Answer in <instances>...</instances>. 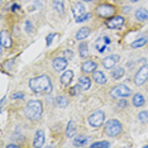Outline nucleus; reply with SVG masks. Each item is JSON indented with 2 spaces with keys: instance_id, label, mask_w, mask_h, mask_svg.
<instances>
[{
  "instance_id": "nucleus-1",
  "label": "nucleus",
  "mask_w": 148,
  "mask_h": 148,
  "mask_svg": "<svg viewBox=\"0 0 148 148\" xmlns=\"http://www.w3.org/2000/svg\"><path fill=\"white\" fill-rule=\"evenodd\" d=\"M29 87L36 94H49L52 91V82L48 76L41 75L29 80Z\"/></svg>"
},
{
  "instance_id": "nucleus-2",
  "label": "nucleus",
  "mask_w": 148,
  "mask_h": 148,
  "mask_svg": "<svg viewBox=\"0 0 148 148\" xmlns=\"http://www.w3.org/2000/svg\"><path fill=\"white\" fill-rule=\"evenodd\" d=\"M25 116L32 120H39L43 113V104L39 100H29L24 109Z\"/></svg>"
},
{
  "instance_id": "nucleus-3",
  "label": "nucleus",
  "mask_w": 148,
  "mask_h": 148,
  "mask_svg": "<svg viewBox=\"0 0 148 148\" xmlns=\"http://www.w3.org/2000/svg\"><path fill=\"white\" fill-rule=\"evenodd\" d=\"M123 129V125L119 120L116 119H110L105 123V127H104V130H105V134L109 137H116L119 136L120 132Z\"/></svg>"
},
{
  "instance_id": "nucleus-4",
  "label": "nucleus",
  "mask_w": 148,
  "mask_h": 148,
  "mask_svg": "<svg viewBox=\"0 0 148 148\" xmlns=\"http://www.w3.org/2000/svg\"><path fill=\"white\" fill-rule=\"evenodd\" d=\"M115 6L110 5V4H100L96 6L95 9V13L97 16H100V18H104V19H109L112 18V16L115 15Z\"/></svg>"
},
{
  "instance_id": "nucleus-5",
  "label": "nucleus",
  "mask_w": 148,
  "mask_h": 148,
  "mask_svg": "<svg viewBox=\"0 0 148 148\" xmlns=\"http://www.w3.org/2000/svg\"><path fill=\"white\" fill-rule=\"evenodd\" d=\"M132 94V90L127 85H116L110 90V96L113 99H123V97H128Z\"/></svg>"
},
{
  "instance_id": "nucleus-6",
  "label": "nucleus",
  "mask_w": 148,
  "mask_h": 148,
  "mask_svg": "<svg viewBox=\"0 0 148 148\" xmlns=\"http://www.w3.org/2000/svg\"><path fill=\"white\" fill-rule=\"evenodd\" d=\"M148 81V65L144 63L143 66H140V69L137 71L136 76H134V84L137 86L144 85Z\"/></svg>"
},
{
  "instance_id": "nucleus-7",
  "label": "nucleus",
  "mask_w": 148,
  "mask_h": 148,
  "mask_svg": "<svg viewBox=\"0 0 148 148\" xmlns=\"http://www.w3.org/2000/svg\"><path fill=\"white\" fill-rule=\"evenodd\" d=\"M89 124L94 128H99L101 127L104 122H105V114H104V112H101V110H96L95 113H92L91 115L89 116Z\"/></svg>"
},
{
  "instance_id": "nucleus-8",
  "label": "nucleus",
  "mask_w": 148,
  "mask_h": 148,
  "mask_svg": "<svg viewBox=\"0 0 148 148\" xmlns=\"http://www.w3.org/2000/svg\"><path fill=\"white\" fill-rule=\"evenodd\" d=\"M125 23V19L122 15H114L112 18L108 19L106 22V27L110 29H120Z\"/></svg>"
},
{
  "instance_id": "nucleus-9",
  "label": "nucleus",
  "mask_w": 148,
  "mask_h": 148,
  "mask_svg": "<svg viewBox=\"0 0 148 148\" xmlns=\"http://www.w3.org/2000/svg\"><path fill=\"white\" fill-rule=\"evenodd\" d=\"M0 46H1V48H10L13 46L12 36L9 34V32L6 31L0 32Z\"/></svg>"
},
{
  "instance_id": "nucleus-10",
  "label": "nucleus",
  "mask_w": 148,
  "mask_h": 148,
  "mask_svg": "<svg viewBox=\"0 0 148 148\" xmlns=\"http://www.w3.org/2000/svg\"><path fill=\"white\" fill-rule=\"evenodd\" d=\"M67 61H69V60L65 58V57H56V58L53 60V62H52L55 71H57V72L65 71L66 67H67Z\"/></svg>"
},
{
  "instance_id": "nucleus-11",
  "label": "nucleus",
  "mask_w": 148,
  "mask_h": 148,
  "mask_svg": "<svg viewBox=\"0 0 148 148\" xmlns=\"http://www.w3.org/2000/svg\"><path fill=\"white\" fill-rule=\"evenodd\" d=\"M119 60H120L119 55H110V56H108V57H105V58L103 60V65H104L105 69L110 70V69H113L118 62H119Z\"/></svg>"
},
{
  "instance_id": "nucleus-12",
  "label": "nucleus",
  "mask_w": 148,
  "mask_h": 148,
  "mask_svg": "<svg viewBox=\"0 0 148 148\" xmlns=\"http://www.w3.org/2000/svg\"><path fill=\"white\" fill-rule=\"evenodd\" d=\"M96 62L95 61H92V60H87V61H85L82 63V66H81V71L84 73H92L94 71H96Z\"/></svg>"
},
{
  "instance_id": "nucleus-13",
  "label": "nucleus",
  "mask_w": 148,
  "mask_h": 148,
  "mask_svg": "<svg viewBox=\"0 0 148 148\" xmlns=\"http://www.w3.org/2000/svg\"><path fill=\"white\" fill-rule=\"evenodd\" d=\"M45 144V132L43 130H37L36 132V136H34V139H33V146L36 148H39Z\"/></svg>"
},
{
  "instance_id": "nucleus-14",
  "label": "nucleus",
  "mask_w": 148,
  "mask_h": 148,
  "mask_svg": "<svg viewBox=\"0 0 148 148\" xmlns=\"http://www.w3.org/2000/svg\"><path fill=\"white\" fill-rule=\"evenodd\" d=\"M134 16L138 22H147L148 21V10L146 8H138L136 13H134Z\"/></svg>"
},
{
  "instance_id": "nucleus-15",
  "label": "nucleus",
  "mask_w": 148,
  "mask_h": 148,
  "mask_svg": "<svg viewBox=\"0 0 148 148\" xmlns=\"http://www.w3.org/2000/svg\"><path fill=\"white\" fill-rule=\"evenodd\" d=\"M90 33H91V29H90L89 27H82V28H80L79 31L76 32L75 38L77 41H84V39H86L87 37L90 36Z\"/></svg>"
},
{
  "instance_id": "nucleus-16",
  "label": "nucleus",
  "mask_w": 148,
  "mask_h": 148,
  "mask_svg": "<svg viewBox=\"0 0 148 148\" xmlns=\"http://www.w3.org/2000/svg\"><path fill=\"white\" fill-rule=\"evenodd\" d=\"M72 79H73V71H71V70H67V71H65L62 73V76H61L62 86H69L70 84H71Z\"/></svg>"
},
{
  "instance_id": "nucleus-17",
  "label": "nucleus",
  "mask_w": 148,
  "mask_h": 148,
  "mask_svg": "<svg viewBox=\"0 0 148 148\" xmlns=\"http://www.w3.org/2000/svg\"><path fill=\"white\" fill-rule=\"evenodd\" d=\"M72 13H73V16H75V18H79V16L84 15L86 13L85 12V5H84L82 3H76L72 8Z\"/></svg>"
},
{
  "instance_id": "nucleus-18",
  "label": "nucleus",
  "mask_w": 148,
  "mask_h": 148,
  "mask_svg": "<svg viewBox=\"0 0 148 148\" xmlns=\"http://www.w3.org/2000/svg\"><path fill=\"white\" fill-rule=\"evenodd\" d=\"M92 80L99 85H104L106 84V76L104 75V72L101 71H94L92 72Z\"/></svg>"
},
{
  "instance_id": "nucleus-19",
  "label": "nucleus",
  "mask_w": 148,
  "mask_h": 148,
  "mask_svg": "<svg viewBox=\"0 0 148 148\" xmlns=\"http://www.w3.org/2000/svg\"><path fill=\"white\" fill-rule=\"evenodd\" d=\"M132 103H133V105H134V106L140 108V106H143V105H144V103H146V99H144V96L142 95V94L138 92V94H134V95H133Z\"/></svg>"
},
{
  "instance_id": "nucleus-20",
  "label": "nucleus",
  "mask_w": 148,
  "mask_h": 148,
  "mask_svg": "<svg viewBox=\"0 0 148 148\" xmlns=\"http://www.w3.org/2000/svg\"><path fill=\"white\" fill-rule=\"evenodd\" d=\"M76 130H77V127H76V123L73 120H70L67 123V127H66V136L69 138L73 137L76 134Z\"/></svg>"
},
{
  "instance_id": "nucleus-21",
  "label": "nucleus",
  "mask_w": 148,
  "mask_h": 148,
  "mask_svg": "<svg viewBox=\"0 0 148 148\" xmlns=\"http://www.w3.org/2000/svg\"><path fill=\"white\" fill-rule=\"evenodd\" d=\"M79 85L81 86L82 90H89L91 87V80L87 76H81L79 79Z\"/></svg>"
},
{
  "instance_id": "nucleus-22",
  "label": "nucleus",
  "mask_w": 148,
  "mask_h": 148,
  "mask_svg": "<svg viewBox=\"0 0 148 148\" xmlns=\"http://www.w3.org/2000/svg\"><path fill=\"white\" fill-rule=\"evenodd\" d=\"M147 42H148V37L144 36V37H140V38L136 39V41L130 45V47H132V48H140V47H143Z\"/></svg>"
},
{
  "instance_id": "nucleus-23",
  "label": "nucleus",
  "mask_w": 148,
  "mask_h": 148,
  "mask_svg": "<svg viewBox=\"0 0 148 148\" xmlns=\"http://www.w3.org/2000/svg\"><path fill=\"white\" fill-rule=\"evenodd\" d=\"M125 73V70L123 67H116V69H113L112 71V77L114 80H120Z\"/></svg>"
},
{
  "instance_id": "nucleus-24",
  "label": "nucleus",
  "mask_w": 148,
  "mask_h": 148,
  "mask_svg": "<svg viewBox=\"0 0 148 148\" xmlns=\"http://www.w3.org/2000/svg\"><path fill=\"white\" fill-rule=\"evenodd\" d=\"M87 43H80L79 46V53H80V57L81 58H87L89 57V48H87Z\"/></svg>"
},
{
  "instance_id": "nucleus-25",
  "label": "nucleus",
  "mask_w": 148,
  "mask_h": 148,
  "mask_svg": "<svg viewBox=\"0 0 148 148\" xmlns=\"http://www.w3.org/2000/svg\"><path fill=\"white\" fill-rule=\"evenodd\" d=\"M53 8L58 14H63L65 12V4H63V0H53Z\"/></svg>"
},
{
  "instance_id": "nucleus-26",
  "label": "nucleus",
  "mask_w": 148,
  "mask_h": 148,
  "mask_svg": "<svg viewBox=\"0 0 148 148\" xmlns=\"http://www.w3.org/2000/svg\"><path fill=\"white\" fill-rule=\"evenodd\" d=\"M87 140H89V138L86 136H82V134H80V136H76L75 139H73V144H75L76 147H80V146H84V144L87 143Z\"/></svg>"
},
{
  "instance_id": "nucleus-27",
  "label": "nucleus",
  "mask_w": 148,
  "mask_h": 148,
  "mask_svg": "<svg viewBox=\"0 0 148 148\" xmlns=\"http://www.w3.org/2000/svg\"><path fill=\"white\" fill-rule=\"evenodd\" d=\"M56 103L60 108H66L67 105H69V99H67L66 96H58L57 100H56Z\"/></svg>"
},
{
  "instance_id": "nucleus-28",
  "label": "nucleus",
  "mask_w": 148,
  "mask_h": 148,
  "mask_svg": "<svg viewBox=\"0 0 148 148\" xmlns=\"http://www.w3.org/2000/svg\"><path fill=\"white\" fill-rule=\"evenodd\" d=\"M138 119H139L142 123H147L148 122V112H146V110L140 112L138 114Z\"/></svg>"
},
{
  "instance_id": "nucleus-29",
  "label": "nucleus",
  "mask_w": 148,
  "mask_h": 148,
  "mask_svg": "<svg viewBox=\"0 0 148 148\" xmlns=\"http://www.w3.org/2000/svg\"><path fill=\"white\" fill-rule=\"evenodd\" d=\"M92 148L95 147H104V148H109L110 147V142H106V140H103V142H95L91 144Z\"/></svg>"
},
{
  "instance_id": "nucleus-30",
  "label": "nucleus",
  "mask_w": 148,
  "mask_h": 148,
  "mask_svg": "<svg viewBox=\"0 0 148 148\" xmlns=\"http://www.w3.org/2000/svg\"><path fill=\"white\" fill-rule=\"evenodd\" d=\"M90 18H91V13H85L84 15L79 16V18H76V22H77V23H82V22L89 21Z\"/></svg>"
},
{
  "instance_id": "nucleus-31",
  "label": "nucleus",
  "mask_w": 148,
  "mask_h": 148,
  "mask_svg": "<svg viewBox=\"0 0 148 148\" xmlns=\"http://www.w3.org/2000/svg\"><path fill=\"white\" fill-rule=\"evenodd\" d=\"M56 36H57L56 33H51V34L47 36V38H46V46H47V47L51 46V43H52V41H53V38H55Z\"/></svg>"
},
{
  "instance_id": "nucleus-32",
  "label": "nucleus",
  "mask_w": 148,
  "mask_h": 148,
  "mask_svg": "<svg viewBox=\"0 0 148 148\" xmlns=\"http://www.w3.org/2000/svg\"><path fill=\"white\" fill-rule=\"evenodd\" d=\"M12 99L13 100H22V99H24V94L23 92H14L12 95Z\"/></svg>"
},
{
  "instance_id": "nucleus-33",
  "label": "nucleus",
  "mask_w": 148,
  "mask_h": 148,
  "mask_svg": "<svg viewBox=\"0 0 148 148\" xmlns=\"http://www.w3.org/2000/svg\"><path fill=\"white\" fill-rule=\"evenodd\" d=\"M25 31L28 32V33H32L33 32V24H32L31 21H27L25 22Z\"/></svg>"
},
{
  "instance_id": "nucleus-34",
  "label": "nucleus",
  "mask_w": 148,
  "mask_h": 148,
  "mask_svg": "<svg viewBox=\"0 0 148 148\" xmlns=\"http://www.w3.org/2000/svg\"><path fill=\"white\" fill-rule=\"evenodd\" d=\"M80 87H81L80 85H77V86H73V87H71V89L69 90V92L71 94V95H76V94L80 91Z\"/></svg>"
},
{
  "instance_id": "nucleus-35",
  "label": "nucleus",
  "mask_w": 148,
  "mask_h": 148,
  "mask_svg": "<svg viewBox=\"0 0 148 148\" xmlns=\"http://www.w3.org/2000/svg\"><path fill=\"white\" fill-rule=\"evenodd\" d=\"M63 55H65V58H67V60H71L72 57H73V52L71 51V49H66V51L63 52Z\"/></svg>"
},
{
  "instance_id": "nucleus-36",
  "label": "nucleus",
  "mask_w": 148,
  "mask_h": 148,
  "mask_svg": "<svg viewBox=\"0 0 148 148\" xmlns=\"http://www.w3.org/2000/svg\"><path fill=\"white\" fill-rule=\"evenodd\" d=\"M13 63H14V60L12 58L10 61H6V62H4V65H3V69H10Z\"/></svg>"
},
{
  "instance_id": "nucleus-37",
  "label": "nucleus",
  "mask_w": 148,
  "mask_h": 148,
  "mask_svg": "<svg viewBox=\"0 0 148 148\" xmlns=\"http://www.w3.org/2000/svg\"><path fill=\"white\" fill-rule=\"evenodd\" d=\"M19 8H21V6H19L18 4H13V5H12V12H16Z\"/></svg>"
},
{
  "instance_id": "nucleus-38",
  "label": "nucleus",
  "mask_w": 148,
  "mask_h": 148,
  "mask_svg": "<svg viewBox=\"0 0 148 148\" xmlns=\"http://www.w3.org/2000/svg\"><path fill=\"white\" fill-rule=\"evenodd\" d=\"M103 39H104V42H105L106 45H110V38L109 37H103Z\"/></svg>"
},
{
  "instance_id": "nucleus-39",
  "label": "nucleus",
  "mask_w": 148,
  "mask_h": 148,
  "mask_svg": "<svg viewBox=\"0 0 148 148\" xmlns=\"http://www.w3.org/2000/svg\"><path fill=\"white\" fill-rule=\"evenodd\" d=\"M19 146H18V144H8V146H6V148H18Z\"/></svg>"
},
{
  "instance_id": "nucleus-40",
  "label": "nucleus",
  "mask_w": 148,
  "mask_h": 148,
  "mask_svg": "<svg viewBox=\"0 0 148 148\" xmlns=\"http://www.w3.org/2000/svg\"><path fill=\"white\" fill-rule=\"evenodd\" d=\"M125 104H127L125 101H122V103H119V106L120 108H124V106H125Z\"/></svg>"
},
{
  "instance_id": "nucleus-41",
  "label": "nucleus",
  "mask_w": 148,
  "mask_h": 148,
  "mask_svg": "<svg viewBox=\"0 0 148 148\" xmlns=\"http://www.w3.org/2000/svg\"><path fill=\"white\" fill-rule=\"evenodd\" d=\"M81 1H85V3H91V1H94V0H81Z\"/></svg>"
},
{
  "instance_id": "nucleus-42",
  "label": "nucleus",
  "mask_w": 148,
  "mask_h": 148,
  "mask_svg": "<svg viewBox=\"0 0 148 148\" xmlns=\"http://www.w3.org/2000/svg\"><path fill=\"white\" fill-rule=\"evenodd\" d=\"M129 1H132V3H137V1H139V0H129Z\"/></svg>"
}]
</instances>
